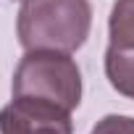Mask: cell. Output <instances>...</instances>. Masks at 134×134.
<instances>
[{
  "label": "cell",
  "mask_w": 134,
  "mask_h": 134,
  "mask_svg": "<svg viewBox=\"0 0 134 134\" xmlns=\"http://www.w3.org/2000/svg\"><path fill=\"white\" fill-rule=\"evenodd\" d=\"M105 76L118 95L134 100V50H121V47L108 45V50H105Z\"/></svg>",
  "instance_id": "277c9868"
},
{
  "label": "cell",
  "mask_w": 134,
  "mask_h": 134,
  "mask_svg": "<svg viewBox=\"0 0 134 134\" xmlns=\"http://www.w3.org/2000/svg\"><path fill=\"white\" fill-rule=\"evenodd\" d=\"M0 134H74L71 110L42 97H13L0 108Z\"/></svg>",
  "instance_id": "3957f363"
},
{
  "label": "cell",
  "mask_w": 134,
  "mask_h": 134,
  "mask_svg": "<svg viewBox=\"0 0 134 134\" xmlns=\"http://www.w3.org/2000/svg\"><path fill=\"white\" fill-rule=\"evenodd\" d=\"M90 134H134V118L131 116H118L110 113L105 118H100Z\"/></svg>",
  "instance_id": "8992f818"
},
{
  "label": "cell",
  "mask_w": 134,
  "mask_h": 134,
  "mask_svg": "<svg viewBox=\"0 0 134 134\" xmlns=\"http://www.w3.org/2000/svg\"><path fill=\"white\" fill-rule=\"evenodd\" d=\"M13 97H42L74 110L82 103V71L69 53L26 50L13 71Z\"/></svg>",
  "instance_id": "7a4b0ae2"
},
{
  "label": "cell",
  "mask_w": 134,
  "mask_h": 134,
  "mask_svg": "<svg viewBox=\"0 0 134 134\" xmlns=\"http://www.w3.org/2000/svg\"><path fill=\"white\" fill-rule=\"evenodd\" d=\"M92 29L90 0H24L16 34L24 50H79Z\"/></svg>",
  "instance_id": "6da1fadb"
},
{
  "label": "cell",
  "mask_w": 134,
  "mask_h": 134,
  "mask_svg": "<svg viewBox=\"0 0 134 134\" xmlns=\"http://www.w3.org/2000/svg\"><path fill=\"white\" fill-rule=\"evenodd\" d=\"M110 45L121 50H134V0H116L108 19Z\"/></svg>",
  "instance_id": "5b68a950"
}]
</instances>
